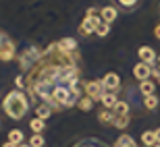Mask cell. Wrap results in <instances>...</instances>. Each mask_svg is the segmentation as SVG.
<instances>
[{
	"instance_id": "obj_4",
	"label": "cell",
	"mask_w": 160,
	"mask_h": 147,
	"mask_svg": "<svg viewBox=\"0 0 160 147\" xmlns=\"http://www.w3.org/2000/svg\"><path fill=\"white\" fill-rule=\"evenodd\" d=\"M106 93V87H104V83L100 81H88L85 83V95L88 97H92V100H102V95Z\"/></svg>"
},
{
	"instance_id": "obj_3",
	"label": "cell",
	"mask_w": 160,
	"mask_h": 147,
	"mask_svg": "<svg viewBox=\"0 0 160 147\" xmlns=\"http://www.w3.org/2000/svg\"><path fill=\"white\" fill-rule=\"evenodd\" d=\"M17 56H19V54H17L15 41L0 29V60H2V62H11V60H15Z\"/></svg>"
},
{
	"instance_id": "obj_28",
	"label": "cell",
	"mask_w": 160,
	"mask_h": 147,
	"mask_svg": "<svg viewBox=\"0 0 160 147\" xmlns=\"http://www.w3.org/2000/svg\"><path fill=\"white\" fill-rule=\"evenodd\" d=\"M154 36L160 40V25H156V29H154Z\"/></svg>"
},
{
	"instance_id": "obj_12",
	"label": "cell",
	"mask_w": 160,
	"mask_h": 147,
	"mask_svg": "<svg viewBox=\"0 0 160 147\" xmlns=\"http://www.w3.org/2000/svg\"><path fill=\"white\" fill-rule=\"evenodd\" d=\"M23 137H25V135H23V130H21V129H11V130H8V137H6V139L19 147L21 143H23Z\"/></svg>"
},
{
	"instance_id": "obj_18",
	"label": "cell",
	"mask_w": 160,
	"mask_h": 147,
	"mask_svg": "<svg viewBox=\"0 0 160 147\" xmlns=\"http://www.w3.org/2000/svg\"><path fill=\"white\" fill-rule=\"evenodd\" d=\"M77 108H79V110H83V112H89L92 108H94V100H92V97H88V95H83V97H79Z\"/></svg>"
},
{
	"instance_id": "obj_15",
	"label": "cell",
	"mask_w": 160,
	"mask_h": 147,
	"mask_svg": "<svg viewBox=\"0 0 160 147\" xmlns=\"http://www.w3.org/2000/svg\"><path fill=\"white\" fill-rule=\"evenodd\" d=\"M154 89H156V83L152 81V79L139 83V91L143 93V97H146V95H152V93H154Z\"/></svg>"
},
{
	"instance_id": "obj_29",
	"label": "cell",
	"mask_w": 160,
	"mask_h": 147,
	"mask_svg": "<svg viewBox=\"0 0 160 147\" xmlns=\"http://www.w3.org/2000/svg\"><path fill=\"white\" fill-rule=\"evenodd\" d=\"M154 133H156V141H158V143H160V129H156V130H154Z\"/></svg>"
},
{
	"instance_id": "obj_32",
	"label": "cell",
	"mask_w": 160,
	"mask_h": 147,
	"mask_svg": "<svg viewBox=\"0 0 160 147\" xmlns=\"http://www.w3.org/2000/svg\"><path fill=\"white\" fill-rule=\"evenodd\" d=\"M154 147H160V143H156V145H154Z\"/></svg>"
},
{
	"instance_id": "obj_5",
	"label": "cell",
	"mask_w": 160,
	"mask_h": 147,
	"mask_svg": "<svg viewBox=\"0 0 160 147\" xmlns=\"http://www.w3.org/2000/svg\"><path fill=\"white\" fill-rule=\"evenodd\" d=\"M100 23H102V17H85L79 25V33L81 36H92V33H96Z\"/></svg>"
},
{
	"instance_id": "obj_25",
	"label": "cell",
	"mask_w": 160,
	"mask_h": 147,
	"mask_svg": "<svg viewBox=\"0 0 160 147\" xmlns=\"http://www.w3.org/2000/svg\"><path fill=\"white\" fill-rule=\"evenodd\" d=\"M121 6H125V8H133V6L137 4V0H117Z\"/></svg>"
},
{
	"instance_id": "obj_24",
	"label": "cell",
	"mask_w": 160,
	"mask_h": 147,
	"mask_svg": "<svg viewBox=\"0 0 160 147\" xmlns=\"http://www.w3.org/2000/svg\"><path fill=\"white\" fill-rule=\"evenodd\" d=\"M108 31H110V23H104V21H102V23L98 25V29H96V36L106 37V36H108Z\"/></svg>"
},
{
	"instance_id": "obj_21",
	"label": "cell",
	"mask_w": 160,
	"mask_h": 147,
	"mask_svg": "<svg viewBox=\"0 0 160 147\" xmlns=\"http://www.w3.org/2000/svg\"><path fill=\"white\" fill-rule=\"evenodd\" d=\"M29 145L31 147H44L46 145V139L42 137V133H33V135L29 137Z\"/></svg>"
},
{
	"instance_id": "obj_2",
	"label": "cell",
	"mask_w": 160,
	"mask_h": 147,
	"mask_svg": "<svg viewBox=\"0 0 160 147\" xmlns=\"http://www.w3.org/2000/svg\"><path fill=\"white\" fill-rule=\"evenodd\" d=\"M42 48H38V46H31V48H25L23 52L17 56V60H19V66H21V71L23 73H27L31 69V66L36 64V60L42 56Z\"/></svg>"
},
{
	"instance_id": "obj_23",
	"label": "cell",
	"mask_w": 160,
	"mask_h": 147,
	"mask_svg": "<svg viewBox=\"0 0 160 147\" xmlns=\"http://www.w3.org/2000/svg\"><path fill=\"white\" fill-rule=\"evenodd\" d=\"M112 124L117 126V129H125V126L129 124V114H127V116H114Z\"/></svg>"
},
{
	"instance_id": "obj_1",
	"label": "cell",
	"mask_w": 160,
	"mask_h": 147,
	"mask_svg": "<svg viewBox=\"0 0 160 147\" xmlns=\"http://www.w3.org/2000/svg\"><path fill=\"white\" fill-rule=\"evenodd\" d=\"M2 110H4V114L8 118L21 120L27 114V110H29V97H27V93H25L23 89L8 91L4 95V100H2Z\"/></svg>"
},
{
	"instance_id": "obj_20",
	"label": "cell",
	"mask_w": 160,
	"mask_h": 147,
	"mask_svg": "<svg viewBox=\"0 0 160 147\" xmlns=\"http://www.w3.org/2000/svg\"><path fill=\"white\" fill-rule=\"evenodd\" d=\"M29 129L33 130V133H44L46 130V120H42V118H33L29 122Z\"/></svg>"
},
{
	"instance_id": "obj_11",
	"label": "cell",
	"mask_w": 160,
	"mask_h": 147,
	"mask_svg": "<svg viewBox=\"0 0 160 147\" xmlns=\"http://www.w3.org/2000/svg\"><path fill=\"white\" fill-rule=\"evenodd\" d=\"M102 106L104 108H108V110H112L114 106H117V102H119V97H117V93L114 91H106V93L102 95Z\"/></svg>"
},
{
	"instance_id": "obj_8",
	"label": "cell",
	"mask_w": 160,
	"mask_h": 147,
	"mask_svg": "<svg viewBox=\"0 0 160 147\" xmlns=\"http://www.w3.org/2000/svg\"><path fill=\"white\" fill-rule=\"evenodd\" d=\"M137 56H139V60H142V62H146V64H150V66H152L156 60H158L156 52H154L150 46H142L139 50H137Z\"/></svg>"
},
{
	"instance_id": "obj_17",
	"label": "cell",
	"mask_w": 160,
	"mask_h": 147,
	"mask_svg": "<svg viewBox=\"0 0 160 147\" xmlns=\"http://www.w3.org/2000/svg\"><path fill=\"white\" fill-rule=\"evenodd\" d=\"M112 112H114V116H127L129 114V104L127 102H117V106L112 108Z\"/></svg>"
},
{
	"instance_id": "obj_9",
	"label": "cell",
	"mask_w": 160,
	"mask_h": 147,
	"mask_svg": "<svg viewBox=\"0 0 160 147\" xmlns=\"http://www.w3.org/2000/svg\"><path fill=\"white\" fill-rule=\"evenodd\" d=\"M56 44H58V48L65 50V52H71V54L77 52V41L73 40V37H62V40H58Z\"/></svg>"
},
{
	"instance_id": "obj_31",
	"label": "cell",
	"mask_w": 160,
	"mask_h": 147,
	"mask_svg": "<svg viewBox=\"0 0 160 147\" xmlns=\"http://www.w3.org/2000/svg\"><path fill=\"white\" fill-rule=\"evenodd\" d=\"M19 147H31V145H29V143H21Z\"/></svg>"
},
{
	"instance_id": "obj_13",
	"label": "cell",
	"mask_w": 160,
	"mask_h": 147,
	"mask_svg": "<svg viewBox=\"0 0 160 147\" xmlns=\"http://www.w3.org/2000/svg\"><path fill=\"white\" fill-rule=\"evenodd\" d=\"M142 143L146 147H154L156 143H158V141H156V133H154V130H143V133H142Z\"/></svg>"
},
{
	"instance_id": "obj_30",
	"label": "cell",
	"mask_w": 160,
	"mask_h": 147,
	"mask_svg": "<svg viewBox=\"0 0 160 147\" xmlns=\"http://www.w3.org/2000/svg\"><path fill=\"white\" fill-rule=\"evenodd\" d=\"M2 147H17V145H15V143H11V141H6V143H4Z\"/></svg>"
},
{
	"instance_id": "obj_19",
	"label": "cell",
	"mask_w": 160,
	"mask_h": 147,
	"mask_svg": "<svg viewBox=\"0 0 160 147\" xmlns=\"http://www.w3.org/2000/svg\"><path fill=\"white\" fill-rule=\"evenodd\" d=\"M114 147H137V145H135V141H133L129 135H121L119 139L114 141Z\"/></svg>"
},
{
	"instance_id": "obj_14",
	"label": "cell",
	"mask_w": 160,
	"mask_h": 147,
	"mask_svg": "<svg viewBox=\"0 0 160 147\" xmlns=\"http://www.w3.org/2000/svg\"><path fill=\"white\" fill-rule=\"evenodd\" d=\"M52 114V108L48 106V104H40L36 106V118H42V120H48V116Z\"/></svg>"
},
{
	"instance_id": "obj_6",
	"label": "cell",
	"mask_w": 160,
	"mask_h": 147,
	"mask_svg": "<svg viewBox=\"0 0 160 147\" xmlns=\"http://www.w3.org/2000/svg\"><path fill=\"white\" fill-rule=\"evenodd\" d=\"M102 83H104V87H106V91H119L121 87V77L117 75V73H106V75L102 77Z\"/></svg>"
},
{
	"instance_id": "obj_26",
	"label": "cell",
	"mask_w": 160,
	"mask_h": 147,
	"mask_svg": "<svg viewBox=\"0 0 160 147\" xmlns=\"http://www.w3.org/2000/svg\"><path fill=\"white\" fill-rule=\"evenodd\" d=\"M15 85H17L19 89H23V75H21V77H17V79H15Z\"/></svg>"
},
{
	"instance_id": "obj_22",
	"label": "cell",
	"mask_w": 160,
	"mask_h": 147,
	"mask_svg": "<svg viewBox=\"0 0 160 147\" xmlns=\"http://www.w3.org/2000/svg\"><path fill=\"white\" fill-rule=\"evenodd\" d=\"M143 106L148 108V110H156V108H158V97H156L154 93L146 95V97H143Z\"/></svg>"
},
{
	"instance_id": "obj_10",
	"label": "cell",
	"mask_w": 160,
	"mask_h": 147,
	"mask_svg": "<svg viewBox=\"0 0 160 147\" xmlns=\"http://www.w3.org/2000/svg\"><path fill=\"white\" fill-rule=\"evenodd\" d=\"M117 15H119V12H117L114 6H102L100 8V17H102L104 23H112L114 19H117Z\"/></svg>"
},
{
	"instance_id": "obj_7",
	"label": "cell",
	"mask_w": 160,
	"mask_h": 147,
	"mask_svg": "<svg viewBox=\"0 0 160 147\" xmlns=\"http://www.w3.org/2000/svg\"><path fill=\"white\" fill-rule=\"evenodd\" d=\"M133 75H135V79L139 83H142V81H148L150 77H152V66L146 64V62H137V64L133 66Z\"/></svg>"
},
{
	"instance_id": "obj_16",
	"label": "cell",
	"mask_w": 160,
	"mask_h": 147,
	"mask_svg": "<svg viewBox=\"0 0 160 147\" xmlns=\"http://www.w3.org/2000/svg\"><path fill=\"white\" fill-rule=\"evenodd\" d=\"M98 120H100L102 124H110V122L114 120V112L108 110V108H104V110L98 112Z\"/></svg>"
},
{
	"instance_id": "obj_27",
	"label": "cell",
	"mask_w": 160,
	"mask_h": 147,
	"mask_svg": "<svg viewBox=\"0 0 160 147\" xmlns=\"http://www.w3.org/2000/svg\"><path fill=\"white\" fill-rule=\"evenodd\" d=\"M85 17H98V11H96V8H88Z\"/></svg>"
}]
</instances>
